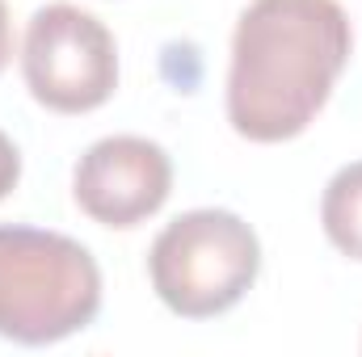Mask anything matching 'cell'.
Returning a JSON list of instances; mask_svg holds the SVG:
<instances>
[{
    "label": "cell",
    "instance_id": "obj_1",
    "mask_svg": "<svg viewBox=\"0 0 362 357\" xmlns=\"http://www.w3.org/2000/svg\"><path fill=\"white\" fill-rule=\"evenodd\" d=\"M354 51L337 0H249L232 34L228 122L249 143L299 139L329 105Z\"/></svg>",
    "mask_w": 362,
    "mask_h": 357
},
{
    "label": "cell",
    "instance_id": "obj_2",
    "mask_svg": "<svg viewBox=\"0 0 362 357\" xmlns=\"http://www.w3.org/2000/svg\"><path fill=\"white\" fill-rule=\"evenodd\" d=\"M101 311V269L93 253L59 231L0 227V337L55 345L89 328Z\"/></svg>",
    "mask_w": 362,
    "mask_h": 357
},
{
    "label": "cell",
    "instance_id": "obj_3",
    "mask_svg": "<svg viewBox=\"0 0 362 357\" xmlns=\"http://www.w3.org/2000/svg\"><path fill=\"white\" fill-rule=\"evenodd\" d=\"M262 273V240L232 210H185L148 253L156 298L181 320H211L232 311Z\"/></svg>",
    "mask_w": 362,
    "mask_h": 357
},
{
    "label": "cell",
    "instance_id": "obj_4",
    "mask_svg": "<svg viewBox=\"0 0 362 357\" xmlns=\"http://www.w3.org/2000/svg\"><path fill=\"white\" fill-rule=\"evenodd\" d=\"M21 76L38 105L55 114H89L118 89L114 34L76 4H42L25 25Z\"/></svg>",
    "mask_w": 362,
    "mask_h": 357
},
{
    "label": "cell",
    "instance_id": "obj_5",
    "mask_svg": "<svg viewBox=\"0 0 362 357\" xmlns=\"http://www.w3.org/2000/svg\"><path fill=\"white\" fill-rule=\"evenodd\" d=\"M173 193V160L139 135L97 139L72 169V198L101 227L131 231L148 223Z\"/></svg>",
    "mask_w": 362,
    "mask_h": 357
},
{
    "label": "cell",
    "instance_id": "obj_6",
    "mask_svg": "<svg viewBox=\"0 0 362 357\" xmlns=\"http://www.w3.org/2000/svg\"><path fill=\"white\" fill-rule=\"evenodd\" d=\"M320 227L341 257L362 261V160L329 177L320 198Z\"/></svg>",
    "mask_w": 362,
    "mask_h": 357
},
{
    "label": "cell",
    "instance_id": "obj_7",
    "mask_svg": "<svg viewBox=\"0 0 362 357\" xmlns=\"http://www.w3.org/2000/svg\"><path fill=\"white\" fill-rule=\"evenodd\" d=\"M17 181H21V152H17V143L0 131V202L17 189Z\"/></svg>",
    "mask_w": 362,
    "mask_h": 357
},
{
    "label": "cell",
    "instance_id": "obj_8",
    "mask_svg": "<svg viewBox=\"0 0 362 357\" xmlns=\"http://www.w3.org/2000/svg\"><path fill=\"white\" fill-rule=\"evenodd\" d=\"M13 59V21H8V4L0 0V72Z\"/></svg>",
    "mask_w": 362,
    "mask_h": 357
}]
</instances>
